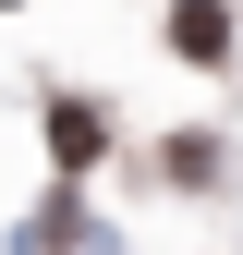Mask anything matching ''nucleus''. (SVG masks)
<instances>
[{"mask_svg":"<svg viewBox=\"0 0 243 255\" xmlns=\"http://www.w3.org/2000/svg\"><path fill=\"white\" fill-rule=\"evenodd\" d=\"M98 146H110V122L85 110V98H61V110H49V158H61V170H85Z\"/></svg>","mask_w":243,"mask_h":255,"instance_id":"nucleus-2","label":"nucleus"},{"mask_svg":"<svg viewBox=\"0 0 243 255\" xmlns=\"http://www.w3.org/2000/svg\"><path fill=\"white\" fill-rule=\"evenodd\" d=\"M170 49L182 61H231V12H219V0H182V12H170Z\"/></svg>","mask_w":243,"mask_h":255,"instance_id":"nucleus-1","label":"nucleus"}]
</instances>
